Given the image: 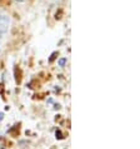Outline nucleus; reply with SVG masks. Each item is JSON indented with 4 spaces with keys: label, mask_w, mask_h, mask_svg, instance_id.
I'll return each mask as SVG.
<instances>
[{
    "label": "nucleus",
    "mask_w": 140,
    "mask_h": 149,
    "mask_svg": "<svg viewBox=\"0 0 140 149\" xmlns=\"http://www.w3.org/2000/svg\"><path fill=\"white\" fill-rule=\"evenodd\" d=\"M9 133L11 135H14V136H18V134H19V125H14V128L9 129Z\"/></svg>",
    "instance_id": "3"
},
{
    "label": "nucleus",
    "mask_w": 140,
    "mask_h": 149,
    "mask_svg": "<svg viewBox=\"0 0 140 149\" xmlns=\"http://www.w3.org/2000/svg\"><path fill=\"white\" fill-rule=\"evenodd\" d=\"M15 80L18 84L21 83V70H20V68H18V67H15Z\"/></svg>",
    "instance_id": "2"
},
{
    "label": "nucleus",
    "mask_w": 140,
    "mask_h": 149,
    "mask_svg": "<svg viewBox=\"0 0 140 149\" xmlns=\"http://www.w3.org/2000/svg\"><path fill=\"white\" fill-rule=\"evenodd\" d=\"M58 55H59V53H58V52H54V53H53L51 56L49 58V63H53V61L56 59V56H58Z\"/></svg>",
    "instance_id": "4"
},
{
    "label": "nucleus",
    "mask_w": 140,
    "mask_h": 149,
    "mask_svg": "<svg viewBox=\"0 0 140 149\" xmlns=\"http://www.w3.org/2000/svg\"><path fill=\"white\" fill-rule=\"evenodd\" d=\"M4 119V113H0V122Z\"/></svg>",
    "instance_id": "9"
},
{
    "label": "nucleus",
    "mask_w": 140,
    "mask_h": 149,
    "mask_svg": "<svg viewBox=\"0 0 140 149\" xmlns=\"http://www.w3.org/2000/svg\"><path fill=\"white\" fill-rule=\"evenodd\" d=\"M65 64H67V58H61L59 60V67H64Z\"/></svg>",
    "instance_id": "6"
},
{
    "label": "nucleus",
    "mask_w": 140,
    "mask_h": 149,
    "mask_svg": "<svg viewBox=\"0 0 140 149\" xmlns=\"http://www.w3.org/2000/svg\"><path fill=\"white\" fill-rule=\"evenodd\" d=\"M55 135H56V139H63V138H64V136H63V133H61L59 129L55 132Z\"/></svg>",
    "instance_id": "5"
},
{
    "label": "nucleus",
    "mask_w": 140,
    "mask_h": 149,
    "mask_svg": "<svg viewBox=\"0 0 140 149\" xmlns=\"http://www.w3.org/2000/svg\"><path fill=\"white\" fill-rule=\"evenodd\" d=\"M9 25V18L5 15H0V28L3 30H6V26Z\"/></svg>",
    "instance_id": "1"
},
{
    "label": "nucleus",
    "mask_w": 140,
    "mask_h": 149,
    "mask_svg": "<svg viewBox=\"0 0 140 149\" xmlns=\"http://www.w3.org/2000/svg\"><path fill=\"white\" fill-rule=\"evenodd\" d=\"M61 14H63V11H61V10H59V13L56 11V14H55V19H56V20H60V19H61Z\"/></svg>",
    "instance_id": "7"
},
{
    "label": "nucleus",
    "mask_w": 140,
    "mask_h": 149,
    "mask_svg": "<svg viewBox=\"0 0 140 149\" xmlns=\"http://www.w3.org/2000/svg\"><path fill=\"white\" fill-rule=\"evenodd\" d=\"M4 90H5V88H4V84H0V95H1V97H4Z\"/></svg>",
    "instance_id": "8"
},
{
    "label": "nucleus",
    "mask_w": 140,
    "mask_h": 149,
    "mask_svg": "<svg viewBox=\"0 0 140 149\" xmlns=\"http://www.w3.org/2000/svg\"><path fill=\"white\" fill-rule=\"evenodd\" d=\"M16 1H19V3H23V1H25V0H16Z\"/></svg>",
    "instance_id": "10"
}]
</instances>
